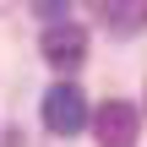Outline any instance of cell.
<instances>
[{
    "instance_id": "cell-1",
    "label": "cell",
    "mask_w": 147,
    "mask_h": 147,
    "mask_svg": "<svg viewBox=\"0 0 147 147\" xmlns=\"http://www.w3.org/2000/svg\"><path fill=\"white\" fill-rule=\"evenodd\" d=\"M44 125H49L55 136H76V131L87 125V93H82L76 82H55V87L44 93Z\"/></svg>"
},
{
    "instance_id": "cell-2",
    "label": "cell",
    "mask_w": 147,
    "mask_h": 147,
    "mask_svg": "<svg viewBox=\"0 0 147 147\" xmlns=\"http://www.w3.org/2000/svg\"><path fill=\"white\" fill-rule=\"evenodd\" d=\"M44 60L60 65V71H76V65L87 60V27H82V22H55V27L44 33Z\"/></svg>"
},
{
    "instance_id": "cell-3",
    "label": "cell",
    "mask_w": 147,
    "mask_h": 147,
    "mask_svg": "<svg viewBox=\"0 0 147 147\" xmlns=\"http://www.w3.org/2000/svg\"><path fill=\"white\" fill-rule=\"evenodd\" d=\"M98 142L104 147H136V131H142V115L125 104V98H109L104 109H98Z\"/></svg>"
}]
</instances>
